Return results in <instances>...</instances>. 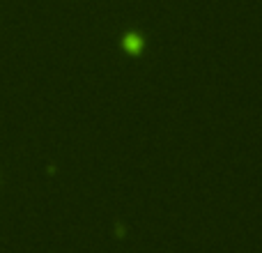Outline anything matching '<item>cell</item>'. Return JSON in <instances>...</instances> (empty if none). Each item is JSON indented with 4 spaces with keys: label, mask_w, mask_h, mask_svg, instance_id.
I'll return each instance as SVG.
<instances>
[{
    "label": "cell",
    "mask_w": 262,
    "mask_h": 253,
    "mask_svg": "<svg viewBox=\"0 0 262 253\" xmlns=\"http://www.w3.org/2000/svg\"><path fill=\"white\" fill-rule=\"evenodd\" d=\"M124 51H129V53H134V55H138L140 51H143V39H140L138 35H134V32H129L127 37H124Z\"/></svg>",
    "instance_id": "obj_1"
}]
</instances>
